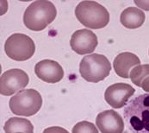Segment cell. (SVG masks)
<instances>
[{
	"label": "cell",
	"instance_id": "6da1fadb",
	"mask_svg": "<svg viewBox=\"0 0 149 133\" xmlns=\"http://www.w3.org/2000/svg\"><path fill=\"white\" fill-rule=\"evenodd\" d=\"M123 117L132 133H149V93L131 99L123 111Z\"/></svg>",
	"mask_w": 149,
	"mask_h": 133
},
{
	"label": "cell",
	"instance_id": "7a4b0ae2",
	"mask_svg": "<svg viewBox=\"0 0 149 133\" xmlns=\"http://www.w3.org/2000/svg\"><path fill=\"white\" fill-rule=\"evenodd\" d=\"M57 15L54 4L47 0L35 1L23 14V23L31 30L41 31L53 22Z\"/></svg>",
	"mask_w": 149,
	"mask_h": 133
},
{
	"label": "cell",
	"instance_id": "3957f363",
	"mask_svg": "<svg viewBox=\"0 0 149 133\" xmlns=\"http://www.w3.org/2000/svg\"><path fill=\"white\" fill-rule=\"evenodd\" d=\"M75 16L84 26L93 29L104 28L109 22L106 8L95 1L80 2L76 6Z\"/></svg>",
	"mask_w": 149,
	"mask_h": 133
},
{
	"label": "cell",
	"instance_id": "277c9868",
	"mask_svg": "<svg viewBox=\"0 0 149 133\" xmlns=\"http://www.w3.org/2000/svg\"><path fill=\"white\" fill-rule=\"evenodd\" d=\"M42 106V98L35 89H23L9 101V106L12 113L17 116L30 117L36 114Z\"/></svg>",
	"mask_w": 149,
	"mask_h": 133
},
{
	"label": "cell",
	"instance_id": "5b68a950",
	"mask_svg": "<svg viewBox=\"0 0 149 133\" xmlns=\"http://www.w3.org/2000/svg\"><path fill=\"white\" fill-rule=\"evenodd\" d=\"M111 65L106 56L99 54L85 56L79 65V73L88 82L97 83L104 80L109 74Z\"/></svg>",
	"mask_w": 149,
	"mask_h": 133
},
{
	"label": "cell",
	"instance_id": "8992f818",
	"mask_svg": "<svg viewBox=\"0 0 149 133\" xmlns=\"http://www.w3.org/2000/svg\"><path fill=\"white\" fill-rule=\"evenodd\" d=\"M4 51L9 58L17 62H24L33 56L36 51V45L29 36L16 33L6 40Z\"/></svg>",
	"mask_w": 149,
	"mask_h": 133
},
{
	"label": "cell",
	"instance_id": "52a82bcc",
	"mask_svg": "<svg viewBox=\"0 0 149 133\" xmlns=\"http://www.w3.org/2000/svg\"><path fill=\"white\" fill-rule=\"evenodd\" d=\"M29 82L26 72L18 68L5 71L0 78V93L3 96H10L23 90Z\"/></svg>",
	"mask_w": 149,
	"mask_h": 133
},
{
	"label": "cell",
	"instance_id": "ba28073f",
	"mask_svg": "<svg viewBox=\"0 0 149 133\" xmlns=\"http://www.w3.org/2000/svg\"><path fill=\"white\" fill-rule=\"evenodd\" d=\"M135 89L126 83H116L105 90L104 99L114 109H119L128 104V100L134 93Z\"/></svg>",
	"mask_w": 149,
	"mask_h": 133
},
{
	"label": "cell",
	"instance_id": "9c48e42d",
	"mask_svg": "<svg viewBox=\"0 0 149 133\" xmlns=\"http://www.w3.org/2000/svg\"><path fill=\"white\" fill-rule=\"evenodd\" d=\"M98 43L97 36L91 30L83 29L75 31L70 41L72 49L79 55L93 53Z\"/></svg>",
	"mask_w": 149,
	"mask_h": 133
},
{
	"label": "cell",
	"instance_id": "30bf717a",
	"mask_svg": "<svg viewBox=\"0 0 149 133\" xmlns=\"http://www.w3.org/2000/svg\"><path fill=\"white\" fill-rule=\"evenodd\" d=\"M96 125L101 133H123L124 131L123 118L114 110L100 112L97 116Z\"/></svg>",
	"mask_w": 149,
	"mask_h": 133
},
{
	"label": "cell",
	"instance_id": "8fae6325",
	"mask_svg": "<svg viewBox=\"0 0 149 133\" xmlns=\"http://www.w3.org/2000/svg\"><path fill=\"white\" fill-rule=\"evenodd\" d=\"M35 73L36 76L47 83H57L64 77V70L57 62L42 60L36 64Z\"/></svg>",
	"mask_w": 149,
	"mask_h": 133
},
{
	"label": "cell",
	"instance_id": "7c38bea8",
	"mask_svg": "<svg viewBox=\"0 0 149 133\" xmlns=\"http://www.w3.org/2000/svg\"><path fill=\"white\" fill-rule=\"evenodd\" d=\"M139 65H141L140 58L130 52H123L117 55L113 62L116 74L123 79L129 78L130 71Z\"/></svg>",
	"mask_w": 149,
	"mask_h": 133
},
{
	"label": "cell",
	"instance_id": "4fadbf2b",
	"mask_svg": "<svg viewBox=\"0 0 149 133\" xmlns=\"http://www.w3.org/2000/svg\"><path fill=\"white\" fill-rule=\"evenodd\" d=\"M146 19L145 13L136 7H128L120 16L121 23L127 29H134L141 27Z\"/></svg>",
	"mask_w": 149,
	"mask_h": 133
},
{
	"label": "cell",
	"instance_id": "5bb4252c",
	"mask_svg": "<svg viewBox=\"0 0 149 133\" xmlns=\"http://www.w3.org/2000/svg\"><path fill=\"white\" fill-rule=\"evenodd\" d=\"M3 131L5 133H34V126L24 118L14 117L5 122Z\"/></svg>",
	"mask_w": 149,
	"mask_h": 133
},
{
	"label": "cell",
	"instance_id": "9a60e30c",
	"mask_svg": "<svg viewBox=\"0 0 149 133\" xmlns=\"http://www.w3.org/2000/svg\"><path fill=\"white\" fill-rule=\"evenodd\" d=\"M149 76V64L144 65H139L133 68L130 71L129 78L131 79V81L137 87H141L142 85V82L146 78Z\"/></svg>",
	"mask_w": 149,
	"mask_h": 133
},
{
	"label": "cell",
	"instance_id": "2e32d148",
	"mask_svg": "<svg viewBox=\"0 0 149 133\" xmlns=\"http://www.w3.org/2000/svg\"><path fill=\"white\" fill-rule=\"evenodd\" d=\"M72 133H99V132L94 124L88 121H81L73 126Z\"/></svg>",
	"mask_w": 149,
	"mask_h": 133
},
{
	"label": "cell",
	"instance_id": "e0dca14e",
	"mask_svg": "<svg viewBox=\"0 0 149 133\" xmlns=\"http://www.w3.org/2000/svg\"><path fill=\"white\" fill-rule=\"evenodd\" d=\"M42 133H69L65 129L60 126H52L45 129Z\"/></svg>",
	"mask_w": 149,
	"mask_h": 133
},
{
	"label": "cell",
	"instance_id": "ac0fdd59",
	"mask_svg": "<svg viewBox=\"0 0 149 133\" xmlns=\"http://www.w3.org/2000/svg\"><path fill=\"white\" fill-rule=\"evenodd\" d=\"M134 4L141 10L149 11V0H135Z\"/></svg>",
	"mask_w": 149,
	"mask_h": 133
},
{
	"label": "cell",
	"instance_id": "d6986e66",
	"mask_svg": "<svg viewBox=\"0 0 149 133\" xmlns=\"http://www.w3.org/2000/svg\"><path fill=\"white\" fill-rule=\"evenodd\" d=\"M141 88L143 89L145 92H149V76L148 78H146V79L144 80V81L142 82Z\"/></svg>",
	"mask_w": 149,
	"mask_h": 133
},
{
	"label": "cell",
	"instance_id": "ffe728a7",
	"mask_svg": "<svg viewBox=\"0 0 149 133\" xmlns=\"http://www.w3.org/2000/svg\"><path fill=\"white\" fill-rule=\"evenodd\" d=\"M148 54H149V50H148Z\"/></svg>",
	"mask_w": 149,
	"mask_h": 133
}]
</instances>
